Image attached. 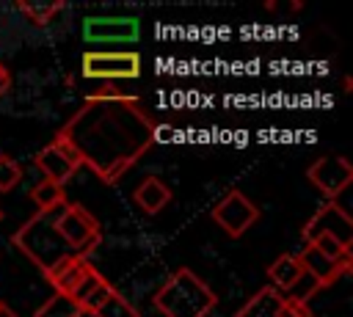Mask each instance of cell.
Segmentation results:
<instances>
[{"label":"cell","instance_id":"obj_1","mask_svg":"<svg viewBox=\"0 0 353 317\" xmlns=\"http://www.w3.org/2000/svg\"><path fill=\"white\" fill-rule=\"evenodd\" d=\"M154 121L135 96L85 99V105L61 127L63 138L102 182H119L154 141Z\"/></svg>","mask_w":353,"mask_h":317},{"label":"cell","instance_id":"obj_2","mask_svg":"<svg viewBox=\"0 0 353 317\" xmlns=\"http://www.w3.org/2000/svg\"><path fill=\"white\" fill-rule=\"evenodd\" d=\"M215 292L193 270L179 267L154 292V306L165 317H207L215 306Z\"/></svg>","mask_w":353,"mask_h":317},{"label":"cell","instance_id":"obj_3","mask_svg":"<svg viewBox=\"0 0 353 317\" xmlns=\"http://www.w3.org/2000/svg\"><path fill=\"white\" fill-rule=\"evenodd\" d=\"M55 215L58 209H50V212H36L30 221H25V226L17 229L14 234V243L17 248L33 262L39 265L41 270H50L55 262L66 259V256H74V251L58 237L55 232Z\"/></svg>","mask_w":353,"mask_h":317},{"label":"cell","instance_id":"obj_4","mask_svg":"<svg viewBox=\"0 0 353 317\" xmlns=\"http://www.w3.org/2000/svg\"><path fill=\"white\" fill-rule=\"evenodd\" d=\"M55 232L80 256H88V251H94L99 245V240H102L99 221L83 204H63V207H58Z\"/></svg>","mask_w":353,"mask_h":317},{"label":"cell","instance_id":"obj_5","mask_svg":"<svg viewBox=\"0 0 353 317\" xmlns=\"http://www.w3.org/2000/svg\"><path fill=\"white\" fill-rule=\"evenodd\" d=\"M138 74H141V55L132 50H110V52L97 50L83 55V77L116 83V80H132Z\"/></svg>","mask_w":353,"mask_h":317},{"label":"cell","instance_id":"obj_6","mask_svg":"<svg viewBox=\"0 0 353 317\" xmlns=\"http://www.w3.org/2000/svg\"><path fill=\"white\" fill-rule=\"evenodd\" d=\"M259 218L256 204L243 193V190H229L223 193L221 201L212 207V221L229 234V237H243Z\"/></svg>","mask_w":353,"mask_h":317},{"label":"cell","instance_id":"obj_7","mask_svg":"<svg viewBox=\"0 0 353 317\" xmlns=\"http://www.w3.org/2000/svg\"><path fill=\"white\" fill-rule=\"evenodd\" d=\"M303 240L312 243L314 237H331L342 245L350 248V240H353V223H350V215L336 204V201H328L323 204L303 226Z\"/></svg>","mask_w":353,"mask_h":317},{"label":"cell","instance_id":"obj_8","mask_svg":"<svg viewBox=\"0 0 353 317\" xmlns=\"http://www.w3.org/2000/svg\"><path fill=\"white\" fill-rule=\"evenodd\" d=\"M33 163H36V168L44 174V179H50V182H55V185H66L74 174H77V168H80V157H77V152L63 141V138H52V143H47L36 157H33Z\"/></svg>","mask_w":353,"mask_h":317},{"label":"cell","instance_id":"obj_9","mask_svg":"<svg viewBox=\"0 0 353 317\" xmlns=\"http://www.w3.org/2000/svg\"><path fill=\"white\" fill-rule=\"evenodd\" d=\"M306 176H309V182H312L320 193H325V196L334 201V198L350 185V179H353V165H350L345 157H339V154H323L320 160H314V163L309 165Z\"/></svg>","mask_w":353,"mask_h":317},{"label":"cell","instance_id":"obj_10","mask_svg":"<svg viewBox=\"0 0 353 317\" xmlns=\"http://www.w3.org/2000/svg\"><path fill=\"white\" fill-rule=\"evenodd\" d=\"M301 267H303V276H309L317 287H331L336 284L347 270H350V254H345L342 259H328L325 254H320L312 243H306L301 248V254H295Z\"/></svg>","mask_w":353,"mask_h":317},{"label":"cell","instance_id":"obj_11","mask_svg":"<svg viewBox=\"0 0 353 317\" xmlns=\"http://www.w3.org/2000/svg\"><path fill=\"white\" fill-rule=\"evenodd\" d=\"M83 36L91 41H132L138 36V19L130 17H94L83 22Z\"/></svg>","mask_w":353,"mask_h":317},{"label":"cell","instance_id":"obj_12","mask_svg":"<svg viewBox=\"0 0 353 317\" xmlns=\"http://www.w3.org/2000/svg\"><path fill=\"white\" fill-rule=\"evenodd\" d=\"M116 292H119V289H116L97 267H91V270L80 278V284L72 289L69 300H72L74 306H85V309H97V311H99Z\"/></svg>","mask_w":353,"mask_h":317},{"label":"cell","instance_id":"obj_13","mask_svg":"<svg viewBox=\"0 0 353 317\" xmlns=\"http://www.w3.org/2000/svg\"><path fill=\"white\" fill-rule=\"evenodd\" d=\"M94 265L88 262V256H80V254H74V256H66V259H61V262H55L50 270H44V278L55 287V292L58 295H72V289L80 284V278L91 270Z\"/></svg>","mask_w":353,"mask_h":317},{"label":"cell","instance_id":"obj_14","mask_svg":"<svg viewBox=\"0 0 353 317\" xmlns=\"http://www.w3.org/2000/svg\"><path fill=\"white\" fill-rule=\"evenodd\" d=\"M268 278H270V287L273 289H279L281 295L284 292L290 295V289L298 287V281L303 278V267H301V262H298L295 254H281L268 267Z\"/></svg>","mask_w":353,"mask_h":317},{"label":"cell","instance_id":"obj_15","mask_svg":"<svg viewBox=\"0 0 353 317\" xmlns=\"http://www.w3.org/2000/svg\"><path fill=\"white\" fill-rule=\"evenodd\" d=\"M132 198H135V204H138L143 212L154 215V212H160V209L171 201V190H168L165 182H160L157 176H146V179H141V185L132 190Z\"/></svg>","mask_w":353,"mask_h":317},{"label":"cell","instance_id":"obj_16","mask_svg":"<svg viewBox=\"0 0 353 317\" xmlns=\"http://www.w3.org/2000/svg\"><path fill=\"white\" fill-rule=\"evenodd\" d=\"M281 292L273 287H262L259 292H254L237 311L234 317H279V306H281Z\"/></svg>","mask_w":353,"mask_h":317},{"label":"cell","instance_id":"obj_17","mask_svg":"<svg viewBox=\"0 0 353 317\" xmlns=\"http://www.w3.org/2000/svg\"><path fill=\"white\" fill-rule=\"evenodd\" d=\"M30 198L36 204L39 212H50V209H58L66 204V193H63V185H55L50 179H41L30 187Z\"/></svg>","mask_w":353,"mask_h":317},{"label":"cell","instance_id":"obj_18","mask_svg":"<svg viewBox=\"0 0 353 317\" xmlns=\"http://www.w3.org/2000/svg\"><path fill=\"white\" fill-rule=\"evenodd\" d=\"M17 8H19L33 25H50L52 17L63 8V3H41V6H33V3H17Z\"/></svg>","mask_w":353,"mask_h":317},{"label":"cell","instance_id":"obj_19","mask_svg":"<svg viewBox=\"0 0 353 317\" xmlns=\"http://www.w3.org/2000/svg\"><path fill=\"white\" fill-rule=\"evenodd\" d=\"M22 179V168L17 160H11L8 154H0V193H8L19 185Z\"/></svg>","mask_w":353,"mask_h":317},{"label":"cell","instance_id":"obj_20","mask_svg":"<svg viewBox=\"0 0 353 317\" xmlns=\"http://www.w3.org/2000/svg\"><path fill=\"white\" fill-rule=\"evenodd\" d=\"M72 311H74V303L66 298V295H52L39 311H36V317H72Z\"/></svg>","mask_w":353,"mask_h":317},{"label":"cell","instance_id":"obj_21","mask_svg":"<svg viewBox=\"0 0 353 317\" xmlns=\"http://www.w3.org/2000/svg\"><path fill=\"white\" fill-rule=\"evenodd\" d=\"M99 314H102V317H138V311H135V309H132V306H130L119 292H116V295H113V298L99 309Z\"/></svg>","mask_w":353,"mask_h":317},{"label":"cell","instance_id":"obj_22","mask_svg":"<svg viewBox=\"0 0 353 317\" xmlns=\"http://www.w3.org/2000/svg\"><path fill=\"white\" fill-rule=\"evenodd\" d=\"M279 317H312L309 306L292 295H284L281 298V306H279Z\"/></svg>","mask_w":353,"mask_h":317},{"label":"cell","instance_id":"obj_23","mask_svg":"<svg viewBox=\"0 0 353 317\" xmlns=\"http://www.w3.org/2000/svg\"><path fill=\"white\" fill-rule=\"evenodd\" d=\"M8 88H11V72H8V69L0 63V96H3Z\"/></svg>","mask_w":353,"mask_h":317},{"label":"cell","instance_id":"obj_24","mask_svg":"<svg viewBox=\"0 0 353 317\" xmlns=\"http://www.w3.org/2000/svg\"><path fill=\"white\" fill-rule=\"evenodd\" d=\"M72 317H102L97 309H85V306H74V311H72Z\"/></svg>","mask_w":353,"mask_h":317},{"label":"cell","instance_id":"obj_25","mask_svg":"<svg viewBox=\"0 0 353 317\" xmlns=\"http://www.w3.org/2000/svg\"><path fill=\"white\" fill-rule=\"evenodd\" d=\"M0 317H17V314H14V311H11L6 303H0Z\"/></svg>","mask_w":353,"mask_h":317},{"label":"cell","instance_id":"obj_26","mask_svg":"<svg viewBox=\"0 0 353 317\" xmlns=\"http://www.w3.org/2000/svg\"><path fill=\"white\" fill-rule=\"evenodd\" d=\"M0 221H3V209H0Z\"/></svg>","mask_w":353,"mask_h":317}]
</instances>
